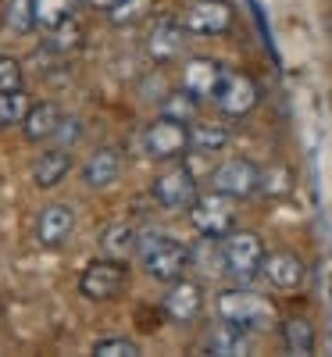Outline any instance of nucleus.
<instances>
[{
	"mask_svg": "<svg viewBox=\"0 0 332 357\" xmlns=\"http://www.w3.org/2000/svg\"><path fill=\"white\" fill-rule=\"evenodd\" d=\"M4 22H8L11 33H18V36L33 33V29H36V0H8Z\"/></svg>",
	"mask_w": 332,
	"mask_h": 357,
	"instance_id": "393cba45",
	"label": "nucleus"
},
{
	"mask_svg": "<svg viewBox=\"0 0 332 357\" xmlns=\"http://www.w3.org/2000/svg\"><path fill=\"white\" fill-rule=\"evenodd\" d=\"M190 264L200 268V272H207V275L225 272V254H222L218 236H204L197 247H190Z\"/></svg>",
	"mask_w": 332,
	"mask_h": 357,
	"instance_id": "412c9836",
	"label": "nucleus"
},
{
	"mask_svg": "<svg viewBox=\"0 0 332 357\" xmlns=\"http://www.w3.org/2000/svg\"><path fill=\"white\" fill-rule=\"evenodd\" d=\"M22 86V65L18 57L0 54V89H18Z\"/></svg>",
	"mask_w": 332,
	"mask_h": 357,
	"instance_id": "2f4dec72",
	"label": "nucleus"
},
{
	"mask_svg": "<svg viewBox=\"0 0 332 357\" xmlns=\"http://www.w3.org/2000/svg\"><path fill=\"white\" fill-rule=\"evenodd\" d=\"M154 200L168 211H183L197 200V175L186 165H172L168 172H161L154 178Z\"/></svg>",
	"mask_w": 332,
	"mask_h": 357,
	"instance_id": "6e6552de",
	"label": "nucleus"
},
{
	"mask_svg": "<svg viewBox=\"0 0 332 357\" xmlns=\"http://www.w3.org/2000/svg\"><path fill=\"white\" fill-rule=\"evenodd\" d=\"M143 146L154 161H179L190 151V129H186V122H175V118L161 114L158 122L146 126Z\"/></svg>",
	"mask_w": 332,
	"mask_h": 357,
	"instance_id": "423d86ee",
	"label": "nucleus"
},
{
	"mask_svg": "<svg viewBox=\"0 0 332 357\" xmlns=\"http://www.w3.org/2000/svg\"><path fill=\"white\" fill-rule=\"evenodd\" d=\"M75 4L79 0H36V25L50 33L54 25H61V22L72 18Z\"/></svg>",
	"mask_w": 332,
	"mask_h": 357,
	"instance_id": "bb28decb",
	"label": "nucleus"
},
{
	"mask_svg": "<svg viewBox=\"0 0 332 357\" xmlns=\"http://www.w3.org/2000/svg\"><path fill=\"white\" fill-rule=\"evenodd\" d=\"M190 222L200 236H222L232 232V222H236V211H232V197L215 190V193H197V200L190 204Z\"/></svg>",
	"mask_w": 332,
	"mask_h": 357,
	"instance_id": "39448f33",
	"label": "nucleus"
},
{
	"mask_svg": "<svg viewBox=\"0 0 332 357\" xmlns=\"http://www.w3.org/2000/svg\"><path fill=\"white\" fill-rule=\"evenodd\" d=\"M282 343H286V350L289 354H315V347H318V340H315V325L308 321V318H289L286 325H282Z\"/></svg>",
	"mask_w": 332,
	"mask_h": 357,
	"instance_id": "4be33fe9",
	"label": "nucleus"
},
{
	"mask_svg": "<svg viewBox=\"0 0 332 357\" xmlns=\"http://www.w3.org/2000/svg\"><path fill=\"white\" fill-rule=\"evenodd\" d=\"M257 100H261V89H257V82H254L250 75L229 72V68L222 72V82H218V89H215V104H218L222 114L243 118V114H250V111L257 107Z\"/></svg>",
	"mask_w": 332,
	"mask_h": 357,
	"instance_id": "0eeeda50",
	"label": "nucleus"
},
{
	"mask_svg": "<svg viewBox=\"0 0 332 357\" xmlns=\"http://www.w3.org/2000/svg\"><path fill=\"white\" fill-rule=\"evenodd\" d=\"M93 354L97 357H136L139 347L133 340H126V336H111V340H97L93 343Z\"/></svg>",
	"mask_w": 332,
	"mask_h": 357,
	"instance_id": "7c9ffc66",
	"label": "nucleus"
},
{
	"mask_svg": "<svg viewBox=\"0 0 332 357\" xmlns=\"http://www.w3.org/2000/svg\"><path fill=\"white\" fill-rule=\"evenodd\" d=\"M218 314H222V321L236 325V329H247V333H257V329H268L271 325L268 301L257 293H247V289L218 293Z\"/></svg>",
	"mask_w": 332,
	"mask_h": 357,
	"instance_id": "f03ea898",
	"label": "nucleus"
},
{
	"mask_svg": "<svg viewBox=\"0 0 332 357\" xmlns=\"http://www.w3.org/2000/svg\"><path fill=\"white\" fill-rule=\"evenodd\" d=\"M118 4V0H89V8H97V11H111Z\"/></svg>",
	"mask_w": 332,
	"mask_h": 357,
	"instance_id": "72a5a7b5",
	"label": "nucleus"
},
{
	"mask_svg": "<svg viewBox=\"0 0 332 357\" xmlns=\"http://www.w3.org/2000/svg\"><path fill=\"white\" fill-rule=\"evenodd\" d=\"M61 143H79V136H82V122L79 118H61V126H57V132H54Z\"/></svg>",
	"mask_w": 332,
	"mask_h": 357,
	"instance_id": "473e14b6",
	"label": "nucleus"
},
{
	"mask_svg": "<svg viewBox=\"0 0 332 357\" xmlns=\"http://www.w3.org/2000/svg\"><path fill=\"white\" fill-rule=\"evenodd\" d=\"M129 282V272H126V264L118 261V257H97V261H89L82 268V275H79V293L86 296V301H114L118 293L126 289Z\"/></svg>",
	"mask_w": 332,
	"mask_h": 357,
	"instance_id": "7ed1b4c3",
	"label": "nucleus"
},
{
	"mask_svg": "<svg viewBox=\"0 0 332 357\" xmlns=\"http://www.w3.org/2000/svg\"><path fill=\"white\" fill-rule=\"evenodd\" d=\"M183 25L193 36H218L229 33L232 25V8L225 0H190V8L183 15Z\"/></svg>",
	"mask_w": 332,
	"mask_h": 357,
	"instance_id": "9d476101",
	"label": "nucleus"
},
{
	"mask_svg": "<svg viewBox=\"0 0 332 357\" xmlns=\"http://www.w3.org/2000/svg\"><path fill=\"white\" fill-rule=\"evenodd\" d=\"M75 229V211L68 204H47L36 222V240L43 247H61Z\"/></svg>",
	"mask_w": 332,
	"mask_h": 357,
	"instance_id": "4468645a",
	"label": "nucleus"
},
{
	"mask_svg": "<svg viewBox=\"0 0 332 357\" xmlns=\"http://www.w3.org/2000/svg\"><path fill=\"white\" fill-rule=\"evenodd\" d=\"M100 250H104L107 257L126 261L133 250H139V236H136V229H133V225L114 222V225H107V229L100 232Z\"/></svg>",
	"mask_w": 332,
	"mask_h": 357,
	"instance_id": "6ab92c4d",
	"label": "nucleus"
},
{
	"mask_svg": "<svg viewBox=\"0 0 332 357\" xmlns=\"http://www.w3.org/2000/svg\"><path fill=\"white\" fill-rule=\"evenodd\" d=\"M122 178V151L118 146H100L89 154L86 168H82V183L89 190H107Z\"/></svg>",
	"mask_w": 332,
	"mask_h": 357,
	"instance_id": "ddd939ff",
	"label": "nucleus"
},
{
	"mask_svg": "<svg viewBox=\"0 0 332 357\" xmlns=\"http://www.w3.org/2000/svg\"><path fill=\"white\" fill-rule=\"evenodd\" d=\"M79 40H82V29H79V22H75V18H68V22H61V25H54V29H50L47 47H50V50H57V54H68V50H75V47H79Z\"/></svg>",
	"mask_w": 332,
	"mask_h": 357,
	"instance_id": "cd10ccee",
	"label": "nucleus"
},
{
	"mask_svg": "<svg viewBox=\"0 0 332 357\" xmlns=\"http://www.w3.org/2000/svg\"><path fill=\"white\" fill-rule=\"evenodd\" d=\"M29 107H33V100H29V93L22 86L18 89H0V126H22Z\"/></svg>",
	"mask_w": 332,
	"mask_h": 357,
	"instance_id": "5701e85b",
	"label": "nucleus"
},
{
	"mask_svg": "<svg viewBox=\"0 0 332 357\" xmlns=\"http://www.w3.org/2000/svg\"><path fill=\"white\" fill-rule=\"evenodd\" d=\"M197 111H200V97L197 93H190V89L183 86L179 93H168L165 97V107H161V114H168V118H175V122H197Z\"/></svg>",
	"mask_w": 332,
	"mask_h": 357,
	"instance_id": "b1692460",
	"label": "nucleus"
},
{
	"mask_svg": "<svg viewBox=\"0 0 332 357\" xmlns=\"http://www.w3.org/2000/svg\"><path fill=\"white\" fill-rule=\"evenodd\" d=\"M250 347V333L236 329V325H218V333H211V350L215 354H247Z\"/></svg>",
	"mask_w": 332,
	"mask_h": 357,
	"instance_id": "a878e982",
	"label": "nucleus"
},
{
	"mask_svg": "<svg viewBox=\"0 0 332 357\" xmlns=\"http://www.w3.org/2000/svg\"><path fill=\"white\" fill-rule=\"evenodd\" d=\"M261 275L268 279V286L276 289H296L304 282V261L289 250H276V254H264V264H261Z\"/></svg>",
	"mask_w": 332,
	"mask_h": 357,
	"instance_id": "2eb2a0df",
	"label": "nucleus"
},
{
	"mask_svg": "<svg viewBox=\"0 0 332 357\" xmlns=\"http://www.w3.org/2000/svg\"><path fill=\"white\" fill-rule=\"evenodd\" d=\"M146 11H150V0H118V4L107 11V18H111L114 25H133V22H139Z\"/></svg>",
	"mask_w": 332,
	"mask_h": 357,
	"instance_id": "c85d7f7f",
	"label": "nucleus"
},
{
	"mask_svg": "<svg viewBox=\"0 0 332 357\" xmlns=\"http://www.w3.org/2000/svg\"><path fill=\"white\" fill-rule=\"evenodd\" d=\"M190 146L197 154H218L229 146V129L218 122H193L190 129Z\"/></svg>",
	"mask_w": 332,
	"mask_h": 357,
	"instance_id": "aec40b11",
	"label": "nucleus"
},
{
	"mask_svg": "<svg viewBox=\"0 0 332 357\" xmlns=\"http://www.w3.org/2000/svg\"><path fill=\"white\" fill-rule=\"evenodd\" d=\"M222 65L211 61V57H190L186 68H183V86L197 97H215V89L222 82Z\"/></svg>",
	"mask_w": 332,
	"mask_h": 357,
	"instance_id": "dca6fc26",
	"label": "nucleus"
},
{
	"mask_svg": "<svg viewBox=\"0 0 332 357\" xmlns=\"http://www.w3.org/2000/svg\"><path fill=\"white\" fill-rule=\"evenodd\" d=\"M289 186H293V175H289V168L276 165V168H264V172H261V186H257V190H264L268 197H282Z\"/></svg>",
	"mask_w": 332,
	"mask_h": 357,
	"instance_id": "c756f323",
	"label": "nucleus"
},
{
	"mask_svg": "<svg viewBox=\"0 0 332 357\" xmlns=\"http://www.w3.org/2000/svg\"><path fill=\"white\" fill-rule=\"evenodd\" d=\"M61 107L57 104H50V100H43V104H33L29 107V114L22 118V132H25V139H33V143H43V139H50L54 132H57V126H61Z\"/></svg>",
	"mask_w": 332,
	"mask_h": 357,
	"instance_id": "f3484780",
	"label": "nucleus"
},
{
	"mask_svg": "<svg viewBox=\"0 0 332 357\" xmlns=\"http://www.w3.org/2000/svg\"><path fill=\"white\" fill-rule=\"evenodd\" d=\"M139 261H143L150 279L175 282V279H183V272L190 268V247L179 243L175 236L150 232V236H143V240H139Z\"/></svg>",
	"mask_w": 332,
	"mask_h": 357,
	"instance_id": "f257e3e1",
	"label": "nucleus"
},
{
	"mask_svg": "<svg viewBox=\"0 0 332 357\" xmlns=\"http://www.w3.org/2000/svg\"><path fill=\"white\" fill-rule=\"evenodd\" d=\"M186 36H190V29L183 22H175V18H161L154 29H150V36H146V50L154 61L168 65L175 61V57H183L186 50Z\"/></svg>",
	"mask_w": 332,
	"mask_h": 357,
	"instance_id": "9b49d317",
	"label": "nucleus"
},
{
	"mask_svg": "<svg viewBox=\"0 0 332 357\" xmlns=\"http://www.w3.org/2000/svg\"><path fill=\"white\" fill-rule=\"evenodd\" d=\"M211 183H215V190L229 193L232 200L236 197H250L261 186V168L254 161H247V158H229V161H222L215 168V178H211Z\"/></svg>",
	"mask_w": 332,
	"mask_h": 357,
	"instance_id": "1a4fd4ad",
	"label": "nucleus"
},
{
	"mask_svg": "<svg viewBox=\"0 0 332 357\" xmlns=\"http://www.w3.org/2000/svg\"><path fill=\"white\" fill-rule=\"evenodd\" d=\"M161 304L172 321H193L204 307V289L193 279H175V282H168V293Z\"/></svg>",
	"mask_w": 332,
	"mask_h": 357,
	"instance_id": "f8f14e48",
	"label": "nucleus"
},
{
	"mask_svg": "<svg viewBox=\"0 0 332 357\" xmlns=\"http://www.w3.org/2000/svg\"><path fill=\"white\" fill-rule=\"evenodd\" d=\"M68 168H72V158H68L65 146L43 151V154L33 161V183H36L40 190H54V186L68 175Z\"/></svg>",
	"mask_w": 332,
	"mask_h": 357,
	"instance_id": "a211bd4d",
	"label": "nucleus"
},
{
	"mask_svg": "<svg viewBox=\"0 0 332 357\" xmlns=\"http://www.w3.org/2000/svg\"><path fill=\"white\" fill-rule=\"evenodd\" d=\"M222 254H225V272L239 282L261 275L264 264V243L257 232H225L222 236Z\"/></svg>",
	"mask_w": 332,
	"mask_h": 357,
	"instance_id": "20e7f679",
	"label": "nucleus"
}]
</instances>
